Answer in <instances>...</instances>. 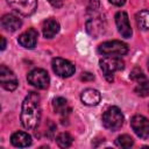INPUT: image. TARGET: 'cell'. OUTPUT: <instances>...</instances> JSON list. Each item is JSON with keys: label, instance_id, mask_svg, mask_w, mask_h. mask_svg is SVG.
Segmentation results:
<instances>
[{"label": "cell", "instance_id": "6da1fadb", "mask_svg": "<svg viewBox=\"0 0 149 149\" xmlns=\"http://www.w3.org/2000/svg\"><path fill=\"white\" fill-rule=\"evenodd\" d=\"M41 98L36 92H29L24 98L21 108V123L23 128L34 130L41 120Z\"/></svg>", "mask_w": 149, "mask_h": 149}, {"label": "cell", "instance_id": "7a4b0ae2", "mask_svg": "<svg viewBox=\"0 0 149 149\" xmlns=\"http://www.w3.org/2000/svg\"><path fill=\"white\" fill-rule=\"evenodd\" d=\"M125 118L122 112L120 111L119 107L116 106H112L109 108H107L104 114H102V125L105 128L115 132L118 129H120L123 125Z\"/></svg>", "mask_w": 149, "mask_h": 149}, {"label": "cell", "instance_id": "3957f363", "mask_svg": "<svg viewBox=\"0 0 149 149\" xmlns=\"http://www.w3.org/2000/svg\"><path fill=\"white\" fill-rule=\"evenodd\" d=\"M100 69L108 81H113V73L120 70H123L125 62L119 56H105L99 62Z\"/></svg>", "mask_w": 149, "mask_h": 149}, {"label": "cell", "instance_id": "277c9868", "mask_svg": "<svg viewBox=\"0 0 149 149\" xmlns=\"http://www.w3.org/2000/svg\"><path fill=\"white\" fill-rule=\"evenodd\" d=\"M98 52L102 56H123L128 52V45L121 41H106L99 44Z\"/></svg>", "mask_w": 149, "mask_h": 149}, {"label": "cell", "instance_id": "5b68a950", "mask_svg": "<svg viewBox=\"0 0 149 149\" xmlns=\"http://www.w3.org/2000/svg\"><path fill=\"white\" fill-rule=\"evenodd\" d=\"M27 80H28V83L30 85H33L34 87L40 88V90L48 88L49 83H50L49 74L43 69H34V70H31L27 76Z\"/></svg>", "mask_w": 149, "mask_h": 149}, {"label": "cell", "instance_id": "8992f818", "mask_svg": "<svg viewBox=\"0 0 149 149\" xmlns=\"http://www.w3.org/2000/svg\"><path fill=\"white\" fill-rule=\"evenodd\" d=\"M12 9L23 16H30L37 8V0H7Z\"/></svg>", "mask_w": 149, "mask_h": 149}, {"label": "cell", "instance_id": "52a82bcc", "mask_svg": "<svg viewBox=\"0 0 149 149\" xmlns=\"http://www.w3.org/2000/svg\"><path fill=\"white\" fill-rule=\"evenodd\" d=\"M51 66H52L54 72L57 76L63 77V78L71 77L74 73V71H76L74 65L70 61L64 59V58H61V57L54 58L52 62H51Z\"/></svg>", "mask_w": 149, "mask_h": 149}, {"label": "cell", "instance_id": "ba28073f", "mask_svg": "<svg viewBox=\"0 0 149 149\" xmlns=\"http://www.w3.org/2000/svg\"><path fill=\"white\" fill-rule=\"evenodd\" d=\"M130 126L134 133L141 137V139H148L149 137V120L140 114L134 115L130 119Z\"/></svg>", "mask_w": 149, "mask_h": 149}, {"label": "cell", "instance_id": "9c48e42d", "mask_svg": "<svg viewBox=\"0 0 149 149\" xmlns=\"http://www.w3.org/2000/svg\"><path fill=\"white\" fill-rule=\"evenodd\" d=\"M0 84L7 91H14L19 85L16 76L6 65L0 66Z\"/></svg>", "mask_w": 149, "mask_h": 149}, {"label": "cell", "instance_id": "30bf717a", "mask_svg": "<svg viewBox=\"0 0 149 149\" xmlns=\"http://www.w3.org/2000/svg\"><path fill=\"white\" fill-rule=\"evenodd\" d=\"M115 24L118 28V31L125 38H130L133 35V30L129 23V19L126 12H118L115 14Z\"/></svg>", "mask_w": 149, "mask_h": 149}, {"label": "cell", "instance_id": "8fae6325", "mask_svg": "<svg viewBox=\"0 0 149 149\" xmlns=\"http://www.w3.org/2000/svg\"><path fill=\"white\" fill-rule=\"evenodd\" d=\"M37 37H38V33L37 30H35L34 28H29L28 30L23 31L19 38H17V42L20 45H22L23 48H27V49H33L36 43H37Z\"/></svg>", "mask_w": 149, "mask_h": 149}, {"label": "cell", "instance_id": "7c38bea8", "mask_svg": "<svg viewBox=\"0 0 149 149\" xmlns=\"http://www.w3.org/2000/svg\"><path fill=\"white\" fill-rule=\"evenodd\" d=\"M81 102L87 106H97L101 100V94L98 90L94 88H86L80 94Z\"/></svg>", "mask_w": 149, "mask_h": 149}, {"label": "cell", "instance_id": "4fadbf2b", "mask_svg": "<svg viewBox=\"0 0 149 149\" xmlns=\"http://www.w3.org/2000/svg\"><path fill=\"white\" fill-rule=\"evenodd\" d=\"M86 30L87 33L93 36V37H98L101 34H104L105 31V23L100 17H93L90 19L86 22Z\"/></svg>", "mask_w": 149, "mask_h": 149}, {"label": "cell", "instance_id": "5bb4252c", "mask_svg": "<svg viewBox=\"0 0 149 149\" xmlns=\"http://www.w3.org/2000/svg\"><path fill=\"white\" fill-rule=\"evenodd\" d=\"M21 20L13 14H5L1 19V27L7 31H16L21 27Z\"/></svg>", "mask_w": 149, "mask_h": 149}, {"label": "cell", "instance_id": "9a60e30c", "mask_svg": "<svg viewBox=\"0 0 149 149\" xmlns=\"http://www.w3.org/2000/svg\"><path fill=\"white\" fill-rule=\"evenodd\" d=\"M59 23L57 20L49 17L42 24V33L45 38H52L58 31H59Z\"/></svg>", "mask_w": 149, "mask_h": 149}, {"label": "cell", "instance_id": "2e32d148", "mask_svg": "<svg viewBox=\"0 0 149 149\" xmlns=\"http://www.w3.org/2000/svg\"><path fill=\"white\" fill-rule=\"evenodd\" d=\"M10 143L17 148H24L31 144V136L26 132H15L10 136Z\"/></svg>", "mask_w": 149, "mask_h": 149}, {"label": "cell", "instance_id": "e0dca14e", "mask_svg": "<svg viewBox=\"0 0 149 149\" xmlns=\"http://www.w3.org/2000/svg\"><path fill=\"white\" fill-rule=\"evenodd\" d=\"M52 107H54L55 113H57V114H59L62 116H65L71 112V108H70L68 101L62 97L55 98L52 100Z\"/></svg>", "mask_w": 149, "mask_h": 149}, {"label": "cell", "instance_id": "ac0fdd59", "mask_svg": "<svg viewBox=\"0 0 149 149\" xmlns=\"http://www.w3.org/2000/svg\"><path fill=\"white\" fill-rule=\"evenodd\" d=\"M135 21L137 27L141 30H148L149 29V10L143 9L136 13L135 15Z\"/></svg>", "mask_w": 149, "mask_h": 149}, {"label": "cell", "instance_id": "d6986e66", "mask_svg": "<svg viewBox=\"0 0 149 149\" xmlns=\"http://www.w3.org/2000/svg\"><path fill=\"white\" fill-rule=\"evenodd\" d=\"M72 141H73L72 136L69 133H65V132L58 134L57 137H56V142H57L58 147H61V148H68V147H70L72 144Z\"/></svg>", "mask_w": 149, "mask_h": 149}, {"label": "cell", "instance_id": "ffe728a7", "mask_svg": "<svg viewBox=\"0 0 149 149\" xmlns=\"http://www.w3.org/2000/svg\"><path fill=\"white\" fill-rule=\"evenodd\" d=\"M115 144L118 147H120V148H130L134 144V140H133V137L130 135L123 134V135H120V136L116 137Z\"/></svg>", "mask_w": 149, "mask_h": 149}, {"label": "cell", "instance_id": "44dd1931", "mask_svg": "<svg viewBox=\"0 0 149 149\" xmlns=\"http://www.w3.org/2000/svg\"><path fill=\"white\" fill-rule=\"evenodd\" d=\"M135 93L140 97H149V80H141L135 87Z\"/></svg>", "mask_w": 149, "mask_h": 149}, {"label": "cell", "instance_id": "7402d4cb", "mask_svg": "<svg viewBox=\"0 0 149 149\" xmlns=\"http://www.w3.org/2000/svg\"><path fill=\"white\" fill-rule=\"evenodd\" d=\"M130 78H132L133 80H136V81L139 83V81H141V80H144V74H143V72L141 71V69L135 68V69L132 71V73H130Z\"/></svg>", "mask_w": 149, "mask_h": 149}, {"label": "cell", "instance_id": "603a6c76", "mask_svg": "<svg viewBox=\"0 0 149 149\" xmlns=\"http://www.w3.org/2000/svg\"><path fill=\"white\" fill-rule=\"evenodd\" d=\"M80 78H81V80L87 81V80H93L94 79V76L92 73H90V72H83Z\"/></svg>", "mask_w": 149, "mask_h": 149}, {"label": "cell", "instance_id": "cb8c5ba5", "mask_svg": "<svg viewBox=\"0 0 149 149\" xmlns=\"http://www.w3.org/2000/svg\"><path fill=\"white\" fill-rule=\"evenodd\" d=\"M48 1L55 8H61L63 6V0H48Z\"/></svg>", "mask_w": 149, "mask_h": 149}, {"label": "cell", "instance_id": "d4e9b609", "mask_svg": "<svg viewBox=\"0 0 149 149\" xmlns=\"http://www.w3.org/2000/svg\"><path fill=\"white\" fill-rule=\"evenodd\" d=\"M112 5H115V6H123L126 0H108Z\"/></svg>", "mask_w": 149, "mask_h": 149}, {"label": "cell", "instance_id": "484cf974", "mask_svg": "<svg viewBox=\"0 0 149 149\" xmlns=\"http://www.w3.org/2000/svg\"><path fill=\"white\" fill-rule=\"evenodd\" d=\"M1 50H5V48H6V40H5V37L3 36H1Z\"/></svg>", "mask_w": 149, "mask_h": 149}, {"label": "cell", "instance_id": "4316f807", "mask_svg": "<svg viewBox=\"0 0 149 149\" xmlns=\"http://www.w3.org/2000/svg\"><path fill=\"white\" fill-rule=\"evenodd\" d=\"M148 68H149V65H148Z\"/></svg>", "mask_w": 149, "mask_h": 149}]
</instances>
